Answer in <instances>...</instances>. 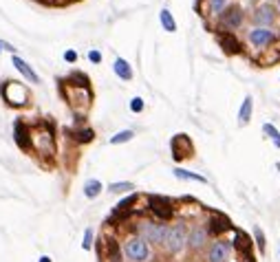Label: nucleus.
Returning <instances> with one entry per match:
<instances>
[{
	"instance_id": "393cba45",
	"label": "nucleus",
	"mask_w": 280,
	"mask_h": 262,
	"mask_svg": "<svg viewBox=\"0 0 280 262\" xmlns=\"http://www.w3.org/2000/svg\"><path fill=\"white\" fill-rule=\"evenodd\" d=\"M234 247L239 249V251L243 253V255H247V251H249V247H252V240L247 238L243 231H236V240H234Z\"/></svg>"
},
{
	"instance_id": "6ab92c4d",
	"label": "nucleus",
	"mask_w": 280,
	"mask_h": 262,
	"mask_svg": "<svg viewBox=\"0 0 280 262\" xmlns=\"http://www.w3.org/2000/svg\"><path fill=\"white\" fill-rule=\"evenodd\" d=\"M159 22H161V27L166 29L168 33H174L176 31V20H174V16H172V11H170V9L163 7L159 11Z\"/></svg>"
},
{
	"instance_id": "7ed1b4c3",
	"label": "nucleus",
	"mask_w": 280,
	"mask_h": 262,
	"mask_svg": "<svg viewBox=\"0 0 280 262\" xmlns=\"http://www.w3.org/2000/svg\"><path fill=\"white\" fill-rule=\"evenodd\" d=\"M168 234L166 223H155V221H142L137 225V236L144 238L148 245H163Z\"/></svg>"
},
{
	"instance_id": "a878e982",
	"label": "nucleus",
	"mask_w": 280,
	"mask_h": 262,
	"mask_svg": "<svg viewBox=\"0 0 280 262\" xmlns=\"http://www.w3.org/2000/svg\"><path fill=\"white\" fill-rule=\"evenodd\" d=\"M263 132H265V137L271 139L276 148H280V132H278L276 126H273V124H263Z\"/></svg>"
},
{
	"instance_id": "4be33fe9",
	"label": "nucleus",
	"mask_w": 280,
	"mask_h": 262,
	"mask_svg": "<svg viewBox=\"0 0 280 262\" xmlns=\"http://www.w3.org/2000/svg\"><path fill=\"white\" fill-rule=\"evenodd\" d=\"M71 137L75 139L77 143H90L95 139V132L90 130V128H75V130H71Z\"/></svg>"
},
{
	"instance_id": "aec40b11",
	"label": "nucleus",
	"mask_w": 280,
	"mask_h": 262,
	"mask_svg": "<svg viewBox=\"0 0 280 262\" xmlns=\"http://www.w3.org/2000/svg\"><path fill=\"white\" fill-rule=\"evenodd\" d=\"M102 190H104V185H102V181H97V179H88L84 183V196L86 198H97L102 194Z\"/></svg>"
},
{
	"instance_id": "58836bf2",
	"label": "nucleus",
	"mask_w": 280,
	"mask_h": 262,
	"mask_svg": "<svg viewBox=\"0 0 280 262\" xmlns=\"http://www.w3.org/2000/svg\"><path fill=\"white\" fill-rule=\"evenodd\" d=\"M0 53H3V48H0Z\"/></svg>"
},
{
	"instance_id": "412c9836",
	"label": "nucleus",
	"mask_w": 280,
	"mask_h": 262,
	"mask_svg": "<svg viewBox=\"0 0 280 262\" xmlns=\"http://www.w3.org/2000/svg\"><path fill=\"white\" fill-rule=\"evenodd\" d=\"M172 174L176 176V179H181V181L208 183V179H205V176H201V174H197V172H190V170H183V168H174V170H172Z\"/></svg>"
},
{
	"instance_id": "72a5a7b5",
	"label": "nucleus",
	"mask_w": 280,
	"mask_h": 262,
	"mask_svg": "<svg viewBox=\"0 0 280 262\" xmlns=\"http://www.w3.org/2000/svg\"><path fill=\"white\" fill-rule=\"evenodd\" d=\"M0 48H3V51H9L11 56H16V46H14V44H9L7 40H0Z\"/></svg>"
},
{
	"instance_id": "f704fd0d",
	"label": "nucleus",
	"mask_w": 280,
	"mask_h": 262,
	"mask_svg": "<svg viewBox=\"0 0 280 262\" xmlns=\"http://www.w3.org/2000/svg\"><path fill=\"white\" fill-rule=\"evenodd\" d=\"M38 262H51V258H49V255H40Z\"/></svg>"
},
{
	"instance_id": "1a4fd4ad",
	"label": "nucleus",
	"mask_w": 280,
	"mask_h": 262,
	"mask_svg": "<svg viewBox=\"0 0 280 262\" xmlns=\"http://www.w3.org/2000/svg\"><path fill=\"white\" fill-rule=\"evenodd\" d=\"M216 42L227 56H241V53L245 51L243 42L236 38V33H232V31H216Z\"/></svg>"
},
{
	"instance_id": "473e14b6",
	"label": "nucleus",
	"mask_w": 280,
	"mask_h": 262,
	"mask_svg": "<svg viewBox=\"0 0 280 262\" xmlns=\"http://www.w3.org/2000/svg\"><path fill=\"white\" fill-rule=\"evenodd\" d=\"M77 51H73V48H69V51H64V62H69V64H75L77 62Z\"/></svg>"
},
{
	"instance_id": "c756f323",
	"label": "nucleus",
	"mask_w": 280,
	"mask_h": 262,
	"mask_svg": "<svg viewBox=\"0 0 280 262\" xmlns=\"http://www.w3.org/2000/svg\"><path fill=\"white\" fill-rule=\"evenodd\" d=\"M144 108H146V103H144L142 97H132V99H130V111L132 113H142Z\"/></svg>"
},
{
	"instance_id": "bb28decb",
	"label": "nucleus",
	"mask_w": 280,
	"mask_h": 262,
	"mask_svg": "<svg viewBox=\"0 0 280 262\" xmlns=\"http://www.w3.org/2000/svg\"><path fill=\"white\" fill-rule=\"evenodd\" d=\"M132 137H135V132H132L130 128H128V130H119L117 135H113V137H111V145H119V143H126V141H130Z\"/></svg>"
},
{
	"instance_id": "c85d7f7f",
	"label": "nucleus",
	"mask_w": 280,
	"mask_h": 262,
	"mask_svg": "<svg viewBox=\"0 0 280 262\" xmlns=\"http://www.w3.org/2000/svg\"><path fill=\"white\" fill-rule=\"evenodd\" d=\"M90 247H93V229H86V231H84V240H82V249H84V251H88V249Z\"/></svg>"
},
{
	"instance_id": "4c0bfd02",
	"label": "nucleus",
	"mask_w": 280,
	"mask_h": 262,
	"mask_svg": "<svg viewBox=\"0 0 280 262\" xmlns=\"http://www.w3.org/2000/svg\"><path fill=\"white\" fill-rule=\"evenodd\" d=\"M265 3H271V0H265Z\"/></svg>"
},
{
	"instance_id": "5701e85b",
	"label": "nucleus",
	"mask_w": 280,
	"mask_h": 262,
	"mask_svg": "<svg viewBox=\"0 0 280 262\" xmlns=\"http://www.w3.org/2000/svg\"><path fill=\"white\" fill-rule=\"evenodd\" d=\"M205 5H208V11H210V16L218 18V16H221L225 9L229 7V0H205Z\"/></svg>"
},
{
	"instance_id": "4468645a",
	"label": "nucleus",
	"mask_w": 280,
	"mask_h": 262,
	"mask_svg": "<svg viewBox=\"0 0 280 262\" xmlns=\"http://www.w3.org/2000/svg\"><path fill=\"white\" fill-rule=\"evenodd\" d=\"M60 84H66V86H71V88H90L88 75H86V73H82V71L69 73L66 77H62V80H60Z\"/></svg>"
},
{
	"instance_id": "423d86ee",
	"label": "nucleus",
	"mask_w": 280,
	"mask_h": 262,
	"mask_svg": "<svg viewBox=\"0 0 280 262\" xmlns=\"http://www.w3.org/2000/svg\"><path fill=\"white\" fill-rule=\"evenodd\" d=\"M163 245L170 253H181L183 247L188 245V229H185V223H176L172 227H168V234H166V240Z\"/></svg>"
},
{
	"instance_id": "20e7f679",
	"label": "nucleus",
	"mask_w": 280,
	"mask_h": 262,
	"mask_svg": "<svg viewBox=\"0 0 280 262\" xmlns=\"http://www.w3.org/2000/svg\"><path fill=\"white\" fill-rule=\"evenodd\" d=\"M243 22H245V9L241 7V5H229L227 9L223 11L221 16H218V31H236V29L243 27Z\"/></svg>"
},
{
	"instance_id": "9b49d317",
	"label": "nucleus",
	"mask_w": 280,
	"mask_h": 262,
	"mask_svg": "<svg viewBox=\"0 0 280 262\" xmlns=\"http://www.w3.org/2000/svg\"><path fill=\"white\" fill-rule=\"evenodd\" d=\"M170 148H172V156L174 161H183L185 156H192V141L188 139V135H176L172 141H170Z\"/></svg>"
},
{
	"instance_id": "cd10ccee",
	"label": "nucleus",
	"mask_w": 280,
	"mask_h": 262,
	"mask_svg": "<svg viewBox=\"0 0 280 262\" xmlns=\"http://www.w3.org/2000/svg\"><path fill=\"white\" fill-rule=\"evenodd\" d=\"M132 183L130 181H119V183H111L108 185V190H111L113 194H124V192H132Z\"/></svg>"
},
{
	"instance_id": "39448f33",
	"label": "nucleus",
	"mask_w": 280,
	"mask_h": 262,
	"mask_svg": "<svg viewBox=\"0 0 280 262\" xmlns=\"http://www.w3.org/2000/svg\"><path fill=\"white\" fill-rule=\"evenodd\" d=\"M148 207L150 212L157 216L159 223H168L174 216V203L168 196H159V194H150L148 196Z\"/></svg>"
},
{
	"instance_id": "c9c22d12",
	"label": "nucleus",
	"mask_w": 280,
	"mask_h": 262,
	"mask_svg": "<svg viewBox=\"0 0 280 262\" xmlns=\"http://www.w3.org/2000/svg\"><path fill=\"white\" fill-rule=\"evenodd\" d=\"M273 7H276V11L280 14V0H276V5H273Z\"/></svg>"
},
{
	"instance_id": "7c9ffc66",
	"label": "nucleus",
	"mask_w": 280,
	"mask_h": 262,
	"mask_svg": "<svg viewBox=\"0 0 280 262\" xmlns=\"http://www.w3.org/2000/svg\"><path fill=\"white\" fill-rule=\"evenodd\" d=\"M254 236H256V245L260 251H265V234H263V229L260 227H254Z\"/></svg>"
},
{
	"instance_id": "f257e3e1",
	"label": "nucleus",
	"mask_w": 280,
	"mask_h": 262,
	"mask_svg": "<svg viewBox=\"0 0 280 262\" xmlns=\"http://www.w3.org/2000/svg\"><path fill=\"white\" fill-rule=\"evenodd\" d=\"M0 97L11 108H24L29 103V93L18 80H5L0 84Z\"/></svg>"
},
{
	"instance_id": "f8f14e48",
	"label": "nucleus",
	"mask_w": 280,
	"mask_h": 262,
	"mask_svg": "<svg viewBox=\"0 0 280 262\" xmlns=\"http://www.w3.org/2000/svg\"><path fill=\"white\" fill-rule=\"evenodd\" d=\"M11 64H14V69H16L18 73H20L24 80H29L31 84H40V75L33 71V66L29 64L24 58L18 56V53H16V56H11Z\"/></svg>"
},
{
	"instance_id": "dca6fc26",
	"label": "nucleus",
	"mask_w": 280,
	"mask_h": 262,
	"mask_svg": "<svg viewBox=\"0 0 280 262\" xmlns=\"http://www.w3.org/2000/svg\"><path fill=\"white\" fill-rule=\"evenodd\" d=\"M229 258V247L225 245V242H214V245L210 247L208 251V262H227Z\"/></svg>"
},
{
	"instance_id": "f3484780",
	"label": "nucleus",
	"mask_w": 280,
	"mask_h": 262,
	"mask_svg": "<svg viewBox=\"0 0 280 262\" xmlns=\"http://www.w3.org/2000/svg\"><path fill=\"white\" fill-rule=\"evenodd\" d=\"M106 260L108 262H124V251L115 238H106Z\"/></svg>"
},
{
	"instance_id": "0eeeda50",
	"label": "nucleus",
	"mask_w": 280,
	"mask_h": 262,
	"mask_svg": "<svg viewBox=\"0 0 280 262\" xmlns=\"http://www.w3.org/2000/svg\"><path fill=\"white\" fill-rule=\"evenodd\" d=\"M278 20V11L271 3H260L258 7L252 9V22L254 27H263V29H271Z\"/></svg>"
},
{
	"instance_id": "f03ea898",
	"label": "nucleus",
	"mask_w": 280,
	"mask_h": 262,
	"mask_svg": "<svg viewBox=\"0 0 280 262\" xmlns=\"http://www.w3.org/2000/svg\"><path fill=\"white\" fill-rule=\"evenodd\" d=\"M121 251H124V258L130 262H150V258H152L150 245L144 238H139V236H130V238L124 242Z\"/></svg>"
},
{
	"instance_id": "2eb2a0df",
	"label": "nucleus",
	"mask_w": 280,
	"mask_h": 262,
	"mask_svg": "<svg viewBox=\"0 0 280 262\" xmlns=\"http://www.w3.org/2000/svg\"><path fill=\"white\" fill-rule=\"evenodd\" d=\"M113 71H115V75L119 77V80H124V82H130L132 80V66L128 60H124V58H115V62H113Z\"/></svg>"
},
{
	"instance_id": "ddd939ff",
	"label": "nucleus",
	"mask_w": 280,
	"mask_h": 262,
	"mask_svg": "<svg viewBox=\"0 0 280 262\" xmlns=\"http://www.w3.org/2000/svg\"><path fill=\"white\" fill-rule=\"evenodd\" d=\"M232 229V223H229V218L227 216H223V214H212L210 216V221H208V234L212 236H221L225 234V231H229Z\"/></svg>"
},
{
	"instance_id": "9d476101",
	"label": "nucleus",
	"mask_w": 280,
	"mask_h": 262,
	"mask_svg": "<svg viewBox=\"0 0 280 262\" xmlns=\"http://www.w3.org/2000/svg\"><path fill=\"white\" fill-rule=\"evenodd\" d=\"M14 141L20 150L29 152L33 148L31 145V126H27L22 119H16L14 121Z\"/></svg>"
},
{
	"instance_id": "b1692460",
	"label": "nucleus",
	"mask_w": 280,
	"mask_h": 262,
	"mask_svg": "<svg viewBox=\"0 0 280 262\" xmlns=\"http://www.w3.org/2000/svg\"><path fill=\"white\" fill-rule=\"evenodd\" d=\"M252 111H254V101H252V97H245L241 103V111H239V119H241V124H247L249 119H252Z\"/></svg>"
},
{
	"instance_id": "2f4dec72",
	"label": "nucleus",
	"mask_w": 280,
	"mask_h": 262,
	"mask_svg": "<svg viewBox=\"0 0 280 262\" xmlns=\"http://www.w3.org/2000/svg\"><path fill=\"white\" fill-rule=\"evenodd\" d=\"M88 60H90V64H100L102 62V51L90 48V51H88Z\"/></svg>"
},
{
	"instance_id": "6e6552de",
	"label": "nucleus",
	"mask_w": 280,
	"mask_h": 262,
	"mask_svg": "<svg viewBox=\"0 0 280 262\" xmlns=\"http://www.w3.org/2000/svg\"><path fill=\"white\" fill-rule=\"evenodd\" d=\"M276 31L273 29H263V27H254L247 31V42L252 44L254 48H258V51H263V48L271 46L273 42H276Z\"/></svg>"
},
{
	"instance_id": "e433bc0d",
	"label": "nucleus",
	"mask_w": 280,
	"mask_h": 262,
	"mask_svg": "<svg viewBox=\"0 0 280 262\" xmlns=\"http://www.w3.org/2000/svg\"><path fill=\"white\" fill-rule=\"evenodd\" d=\"M276 168H278V170H280V161H278V163H276Z\"/></svg>"
},
{
	"instance_id": "a211bd4d",
	"label": "nucleus",
	"mask_w": 280,
	"mask_h": 262,
	"mask_svg": "<svg viewBox=\"0 0 280 262\" xmlns=\"http://www.w3.org/2000/svg\"><path fill=\"white\" fill-rule=\"evenodd\" d=\"M205 240H208V231H205V227H194L190 234H188V245L192 249H201L205 245Z\"/></svg>"
}]
</instances>
